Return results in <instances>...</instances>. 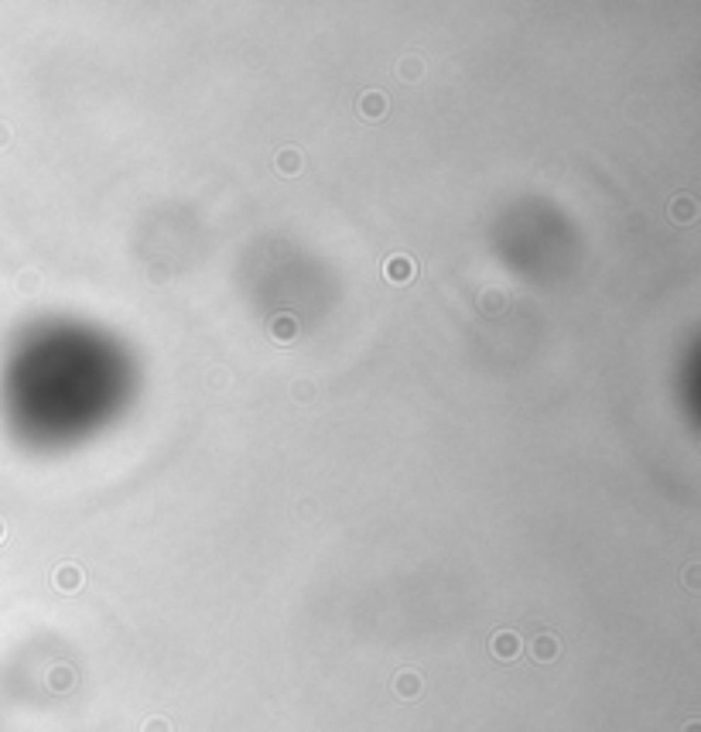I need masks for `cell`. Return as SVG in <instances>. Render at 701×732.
Returning a JSON list of instances; mask_svg holds the SVG:
<instances>
[{
  "instance_id": "cell-6",
  "label": "cell",
  "mask_w": 701,
  "mask_h": 732,
  "mask_svg": "<svg viewBox=\"0 0 701 732\" xmlns=\"http://www.w3.org/2000/svg\"><path fill=\"white\" fill-rule=\"evenodd\" d=\"M294 332H298L294 315H277V318L271 322V339H277V343H291Z\"/></svg>"
},
{
  "instance_id": "cell-9",
  "label": "cell",
  "mask_w": 701,
  "mask_h": 732,
  "mask_svg": "<svg viewBox=\"0 0 701 732\" xmlns=\"http://www.w3.org/2000/svg\"><path fill=\"white\" fill-rule=\"evenodd\" d=\"M301 165H305V161H301V151H294V148H284V151L277 155V168L284 174H298Z\"/></svg>"
},
{
  "instance_id": "cell-5",
  "label": "cell",
  "mask_w": 701,
  "mask_h": 732,
  "mask_svg": "<svg viewBox=\"0 0 701 732\" xmlns=\"http://www.w3.org/2000/svg\"><path fill=\"white\" fill-rule=\"evenodd\" d=\"M393 692L400 694V698H417V692H421V675L400 671V675L393 677Z\"/></svg>"
},
{
  "instance_id": "cell-11",
  "label": "cell",
  "mask_w": 701,
  "mask_h": 732,
  "mask_svg": "<svg viewBox=\"0 0 701 732\" xmlns=\"http://www.w3.org/2000/svg\"><path fill=\"white\" fill-rule=\"evenodd\" d=\"M144 732H172V722H168L164 715H155V719L144 722Z\"/></svg>"
},
{
  "instance_id": "cell-12",
  "label": "cell",
  "mask_w": 701,
  "mask_h": 732,
  "mask_svg": "<svg viewBox=\"0 0 701 732\" xmlns=\"http://www.w3.org/2000/svg\"><path fill=\"white\" fill-rule=\"evenodd\" d=\"M417 69H421V62H417V58H404V62H400V72H404V79H410V82L421 76Z\"/></svg>"
},
{
  "instance_id": "cell-3",
  "label": "cell",
  "mask_w": 701,
  "mask_h": 732,
  "mask_svg": "<svg viewBox=\"0 0 701 732\" xmlns=\"http://www.w3.org/2000/svg\"><path fill=\"white\" fill-rule=\"evenodd\" d=\"M383 270H387V281H393V284H408L417 267H414V260H410L408 253H393Z\"/></svg>"
},
{
  "instance_id": "cell-15",
  "label": "cell",
  "mask_w": 701,
  "mask_h": 732,
  "mask_svg": "<svg viewBox=\"0 0 701 732\" xmlns=\"http://www.w3.org/2000/svg\"><path fill=\"white\" fill-rule=\"evenodd\" d=\"M684 732H701V726H698V722H688V726H684Z\"/></svg>"
},
{
  "instance_id": "cell-14",
  "label": "cell",
  "mask_w": 701,
  "mask_h": 732,
  "mask_svg": "<svg viewBox=\"0 0 701 732\" xmlns=\"http://www.w3.org/2000/svg\"><path fill=\"white\" fill-rule=\"evenodd\" d=\"M688 585H691V589H698V568H691V572H688Z\"/></svg>"
},
{
  "instance_id": "cell-10",
  "label": "cell",
  "mask_w": 701,
  "mask_h": 732,
  "mask_svg": "<svg viewBox=\"0 0 701 732\" xmlns=\"http://www.w3.org/2000/svg\"><path fill=\"white\" fill-rule=\"evenodd\" d=\"M48 681H52V688H55V692H65V688H72V681H76V677H72V671H69V667H55V671L48 675Z\"/></svg>"
},
{
  "instance_id": "cell-2",
  "label": "cell",
  "mask_w": 701,
  "mask_h": 732,
  "mask_svg": "<svg viewBox=\"0 0 701 732\" xmlns=\"http://www.w3.org/2000/svg\"><path fill=\"white\" fill-rule=\"evenodd\" d=\"M82 568L79 565H72V561H65V565H59L55 568V589L59 592H65V596H72V592H79L82 589Z\"/></svg>"
},
{
  "instance_id": "cell-13",
  "label": "cell",
  "mask_w": 701,
  "mask_h": 732,
  "mask_svg": "<svg viewBox=\"0 0 701 732\" xmlns=\"http://www.w3.org/2000/svg\"><path fill=\"white\" fill-rule=\"evenodd\" d=\"M294 394H298L301 401H308V394H312V387H308V384H298V387H294Z\"/></svg>"
},
{
  "instance_id": "cell-7",
  "label": "cell",
  "mask_w": 701,
  "mask_h": 732,
  "mask_svg": "<svg viewBox=\"0 0 701 732\" xmlns=\"http://www.w3.org/2000/svg\"><path fill=\"white\" fill-rule=\"evenodd\" d=\"M359 113L363 116H383L387 113V99H383V93H363V99H359Z\"/></svg>"
},
{
  "instance_id": "cell-1",
  "label": "cell",
  "mask_w": 701,
  "mask_h": 732,
  "mask_svg": "<svg viewBox=\"0 0 701 732\" xmlns=\"http://www.w3.org/2000/svg\"><path fill=\"white\" fill-rule=\"evenodd\" d=\"M520 633H513V630H500V633H493V640H489V650H493V657L496 660H513V657L520 654Z\"/></svg>"
},
{
  "instance_id": "cell-8",
  "label": "cell",
  "mask_w": 701,
  "mask_h": 732,
  "mask_svg": "<svg viewBox=\"0 0 701 732\" xmlns=\"http://www.w3.org/2000/svg\"><path fill=\"white\" fill-rule=\"evenodd\" d=\"M695 199L691 195H678L674 202H671V219H678V223H691L695 219Z\"/></svg>"
},
{
  "instance_id": "cell-4",
  "label": "cell",
  "mask_w": 701,
  "mask_h": 732,
  "mask_svg": "<svg viewBox=\"0 0 701 732\" xmlns=\"http://www.w3.org/2000/svg\"><path fill=\"white\" fill-rule=\"evenodd\" d=\"M530 654H534V660H541V664H551L554 657L561 654V643H558L554 633H537L534 643H530Z\"/></svg>"
},
{
  "instance_id": "cell-16",
  "label": "cell",
  "mask_w": 701,
  "mask_h": 732,
  "mask_svg": "<svg viewBox=\"0 0 701 732\" xmlns=\"http://www.w3.org/2000/svg\"><path fill=\"white\" fill-rule=\"evenodd\" d=\"M0 531H4V527H0Z\"/></svg>"
}]
</instances>
